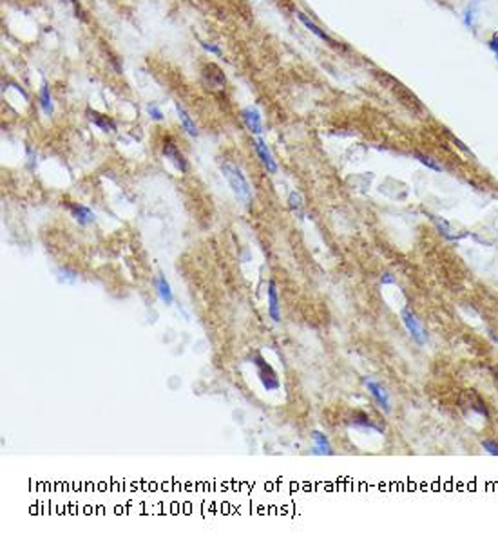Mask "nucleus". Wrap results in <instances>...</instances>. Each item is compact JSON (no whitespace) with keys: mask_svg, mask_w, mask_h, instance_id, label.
<instances>
[{"mask_svg":"<svg viewBox=\"0 0 498 539\" xmlns=\"http://www.w3.org/2000/svg\"><path fill=\"white\" fill-rule=\"evenodd\" d=\"M87 118L91 119L96 127H100L103 132H114L118 129L116 121H114L113 118H109L105 114H100V112H96V111H91V109H87Z\"/></svg>","mask_w":498,"mask_h":539,"instance_id":"9b49d317","label":"nucleus"},{"mask_svg":"<svg viewBox=\"0 0 498 539\" xmlns=\"http://www.w3.org/2000/svg\"><path fill=\"white\" fill-rule=\"evenodd\" d=\"M312 440H313V454H319V456H332L333 449L330 440L326 438V434H323L321 431H313L312 433Z\"/></svg>","mask_w":498,"mask_h":539,"instance_id":"9d476101","label":"nucleus"},{"mask_svg":"<svg viewBox=\"0 0 498 539\" xmlns=\"http://www.w3.org/2000/svg\"><path fill=\"white\" fill-rule=\"evenodd\" d=\"M366 387H368V391H370V395L375 398V402L378 404V407L382 409L384 413H390L392 411V405H390V396H388V393H386V389L378 384V382H373V380H364Z\"/></svg>","mask_w":498,"mask_h":539,"instance_id":"0eeeda50","label":"nucleus"},{"mask_svg":"<svg viewBox=\"0 0 498 539\" xmlns=\"http://www.w3.org/2000/svg\"><path fill=\"white\" fill-rule=\"evenodd\" d=\"M266 297H268V315H270V319H272L274 322H279V320H281V304H279L277 288H275V283H274V281L268 283Z\"/></svg>","mask_w":498,"mask_h":539,"instance_id":"1a4fd4ad","label":"nucleus"},{"mask_svg":"<svg viewBox=\"0 0 498 539\" xmlns=\"http://www.w3.org/2000/svg\"><path fill=\"white\" fill-rule=\"evenodd\" d=\"M489 47H491L493 53L497 54V58H498V34H495V36L489 40Z\"/></svg>","mask_w":498,"mask_h":539,"instance_id":"393cba45","label":"nucleus"},{"mask_svg":"<svg viewBox=\"0 0 498 539\" xmlns=\"http://www.w3.org/2000/svg\"><path fill=\"white\" fill-rule=\"evenodd\" d=\"M67 208H69V212H71V216H73L74 221H76L78 224H82V226H87V224H91V223L96 221L94 212L91 210L89 206H86V204L67 203Z\"/></svg>","mask_w":498,"mask_h":539,"instance_id":"423d86ee","label":"nucleus"},{"mask_svg":"<svg viewBox=\"0 0 498 539\" xmlns=\"http://www.w3.org/2000/svg\"><path fill=\"white\" fill-rule=\"evenodd\" d=\"M288 204H290V208H292V212L295 214V216H299L301 219L305 217V210H303V198H301V194H299V192H290V196H288Z\"/></svg>","mask_w":498,"mask_h":539,"instance_id":"a211bd4d","label":"nucleus"},{"mask_svg":"<svg viewBox=\"0 0 498 539\" xmlns=\"http://www.w3.org/2000/svg\"><path fill=\"white\" fill-rule=\"evenodd\" d=\"M380 284H382V286H386V284H395V277H393L392 273H382Z\"/></svg>","mask_w":498,"mask_h":539,"instance_id":"b1692460","label":"nucleus"},{"mask_svg":"<svg viewBox=\"0 0 498 539\" xmlns=\"http://www.w3.org/2000/svg\"><path fill=\"white\" fill-rule=\"evenodd\" d=\"M433 223L437 224L438 232L442 234V236L447 239V241H458V239H462V237L465 236V234H460V236H457V234H453L451 226H449V223L446 221V219H442V217H437V216H431Z\"/></svg>","mask_w":498,"mask_h":539,"instance_id":"dca6fc26","label":"nucleus"},{"mask_svg":"<svg viewBox=\"0 0 498 539\" xmlns=\"http://www.w3.org/2000/svg\"><path fill=\"white\" fill-rule=\"evenodd\" d=\"M353 425H355V427H361V429H372V431H377V433H382V431H384V427L375 425L366 414H357V416L353 418Z\"/></svg>","mask_w":498,"mask_h":539,"instance_id":"6ab92c4d","label":"nucleus"},{"mask_svg":"<svg viewBox=\"0 0 498 539\" xmlns=\"http://www.w3.org/2000/svg\"><path fill=\"white\" fill-rule=\"evenodd\" d=\"M176 112H178V118L179 121H181V125H183V129L187 131V134L189 136H198V127H196V123H194V119L190 118V114L185 111V107L183 105H176Z\"/></svg>","mask_w":498,"mask_h":539,"instance_id":"ddd939ff","label":"nucleus"},{"mask_svg":"<svg viewBox=\"0 0 498 539\" xmlns=\"http://www.w3.org/2000/svg\"><path fill=\"white\" fill-rule=\"evenodd\" d=\"M208 67H210V71H212V72H208V69H205V78H206V82H208V85L216 87V89L225 85V74H223V71H221L218 66H214V64H208Z\"/></svg>","mask_w":498,"mask_h":539,"instance_id":"2eb2a0df","label":"nucleus"},{"mask_svg":"<svg viewBox=\"0 0 498 539\" xmlns=\"http://www.w3.org/2000/svg\"><path fill=\"white\" fill-rule=\"evenodd\" d=\"M241 118L245 121L246 129L254 134H261L263 132V123H261V114L256 107H246L241 111Z\"/></svg>","mask_w":498,"mask_h":539,"instance_id":"6e6552de","label":"nucleus"},{"mask_svg":"<svg viewBox=\"0 0 498 539\" xmlns=\"http://www.w3.org/2000/svg\"><path fill=\"white\" fill-rule=\"evenodd\" d=\"M156 289H158V295H159V299H161L163 303H165V304H172L174 293H172V289H171V284H169V281H167L165 275H161V273L156 277Z\"/></svg>","mask_w":498,"mask_h":539,"instance_id":"4468645a","label":"nucleus"},{"mask_svg":"<svg viewBox=\"0 0 498 539\" xmlns=\"http://www.w3.org/2000/svg\"><path fill=\"white\" fill-rule=\"evenodd\" d=\"M482 447L493 456H498V443L495 440H482Z\"/></svg>","mask_w":498,"mask_h":539,"instance_id":"4be33fe9","label":"nucleus"},{"mask_svg":"<svg viewBox=\"0 0 498 539\" xmlns=\"http://www.w3.org/2000/svg\"><path fill=\"white\" fill-rule=\"evenodd\" d=\"M400 319H402V322H404L406 329H408V333L412 335V338L417 344H426V340H428V335H426V331L422 329V326H420V322H418V319L415 317V313H413L410 308H404L402 311H400Z\"/></svg>","mask_w":498,"mask_h":539,"instance_id":"7ed1b4c3","label":"nucleus"},{"mask_svg":"<svg viewBox=\"0 0 498 539\" xmlns=\"http://www.w3.org/2000/svg\"><path fill=\"white\" fill-rule=\"evenodd\" d=\"M254 366L258 369V376L261 386L265 387V391H277L281 387V382L277 378V373L274 371V368L268 362L263 358L261 355L254 356Z\"/></svg>","mask_w":498,"mask_h":539,"instance_id":"f03ea898","label":"nucleus"},{"mask_svg":"<svg viewBox=\"0 0 498 539\" xmlns=\"http://www.w3.org/2000/svg\"><path fill=\"white\" fill-rule=\"evenodd\" d=\"M297 18L301 20V22H303V26H305L306 29H310V31H312V33L315 34V36H317V38L325 40V42H328L330 46H337V44H335V40H333L332 36H328V33H325V31H323V29H321V27H319L317 24L313 22V20L308 18V17H306L305 13H297Z\"/></svg>","mask_w":498,"mask_h":539,"instance_id":"f8f14e48","label":"nucleus"},{"mask_svg":"<svg viewBox=\"0 0 498 539\" xmlns=\"http://www.w3.org/2000/svg\"><path fill=\"white\" fill-rule=\"evenodd\" d=\"M201 47H203L205 51H208V53H214V54H218V56H221V49H219L218 46L210 44V42H201Z\"/></svg>","mask_w":498,"mask_h":539,"instance_id":"5701e85b","label":"nucleus"},{"mask_svg":"<svg viewBox=\"0 0 498 539\" xmlns=\"http://www.w3.org/2000/svg\"><path fill=\"white\" fill-rule=\"evenodd\" d=\"M163 156H165L167 159H171V163H172L181 174H185V172L189 170V161H187L185 156L179 152V149L172 143V141H167V143L163 145Z\"/></svg>","mask_w":498,"mask_h":539,"instance_id":"39448f33","label":"nucleus"},{"mask_svg":"<svg viewBox=\"0 0 498 539\" xmlns=\"http://www.w3.org/2000/svg\"><path fill=\"white\" fill-rule=\"evenodd\" d=\"M147 112H149V116L153 119H156V121H161V119H163V112L159 111V107L156 105V103H149V105H147Z\"/></svg>","mask_w":498,"mask_h":539,"instance_id":"412c9836","label":"nucleus"},{"mask_svg":"<svg viewBox=\"0 0 498 539\" xmlns=\"http://www.w3.org/2000/svg\"><path fill=\"white\" fill-rule=\"evenodd\" d=\"M38 100H40V107H42L44 114L51 116V114L54 112V105H53V100H51V94H49V87H47L46 84L40 87Z\"/></svg>","mask_w":498,"mask_h":539,"instance_id":"f3484780","label":"nucleus"},{"mask_svg":"<svg viewBox=\"0 0 498 539\" xmlns=\"http://www.w3.org/2000/svg\"><path fill=\"white\" fill-rule=\"evenodd\" d=\"M221 170H223V176L226 178L232 192L236 194V198L241 199L245 204H250V201H252V186L246 181L245 174L241 172V168H239L238 165H234L232 161H223L221 163Z\"/></svg>","mask_w":498,"mask_h":539,"instance_id":"f257e3e1","label":"nucleus"},{"mask_svg":"<svg viewBox=\"0 0 498 539\" xmlns=\"http://www.w3.org/2000/svg\"><path fill=\"white\" fill-rule=\"evenodd\" d=\"M254 149H256V154H258V158L261 159V163H263V167L266 168V172H270V174H277L279 167H277V163H275V159H274L270 149L266 147L265 141H263L261 138H256V141H254Z\"/></svg>","mask_w":498,"mask_h":539,"instance_id":"20e7f679","label":"nucleus"},{"mask_svg":"<svg viewBox=\"0 0 498 539\" xmlns=\"http://www.w3.org/2000/svg\"><path fill=\"white\" fill-rule=\"evenodd\" d=\"M415 158H417L418 161H420V163H422V165H426L428 168H431V170H435V172H442V170H444V168H442V165H438L437 161H435V159L429 158V156H426V154H420V152H415Z\"/></svg>","mask_w":498,"mask_h":539,"instance_id":"aec40b11","label":"nucleus"},{"mask_svg":"<svg viewBox=\"0 0 498 539\" xmlns=\"http://www.w3.org/2000/svg\"><path fill=\"white\" fill-rule=\"evenodd\" d=\"M495 371H497V378H498V368H495Z\"/></svg>","mask_w":498,"mask_h":539,"instance_id":"a878e982","label":"nucleus"}]
</instances>
